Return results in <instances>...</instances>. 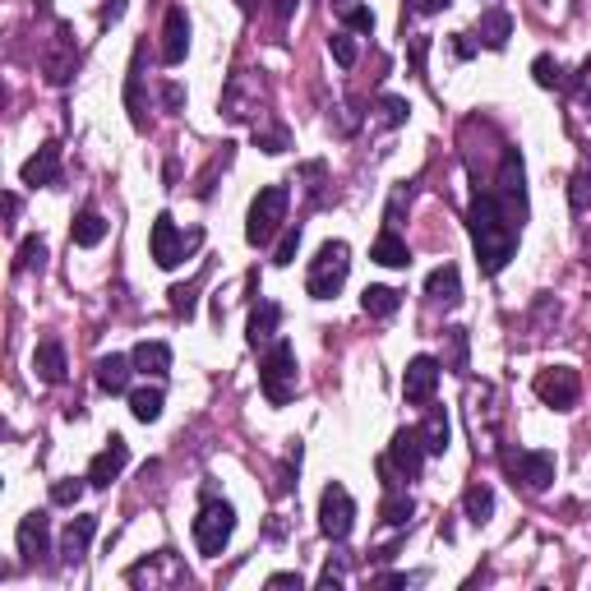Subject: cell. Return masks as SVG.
Instances as JSON below:
<instances>
[{
    "label": "cell",
    "mask_w": 591,
    "mask_h": 591,
    "mask_svg": "<svg viewBox=\"0 0 591 591\" xmlns=\"http://www.w3.org/2000/svg\"><path fill=\"white\" fill-rule=\"evenodd\" d=\"M471 245H476V259H481L485 273H499V268L513 259V250H518V213H508V204L499 199V194H476L471 199Z\"/></svg>",
    "instance_id": "obj_1"
},
{
    "label": "cell",
    "mask_w": 591,
    "mask_h": 591,
    "mask_svg": "<svg viewBox=\"0 0 591 591\" xmlns=\"http://www.w3.org/2000/svg\"><path fill=\"white\" fill-rule=\"evenodd\" d=\"M347 273H351L347 241H328V245H319V254H314L310 278H305V291H310L314 301H333V296L342 291V282H347Z\"/></svg>",
    "instance_id": "obj_2"
},
{
    "label": "cell",
    "mask_w": 591,
    "mask_h": 591,
    "mask_svg": "<svg viewBox=\"0 0 591 591\" xmlns=\"http://www.w3.org/2000/svg\"><path fill=\"white\" fill-rule=\"evenodd\" d=\"M259 388H264L268 407H287L296 398V351H291V342L268 347L264 365H259Z\"/></svg>",
    "instance_id": "obj_3"
},
{
    "label": "cell",
    "mask_w": 591,
    "mask_h": 591,
    "mask_svg": "<svg viewBox=\"0 0 591 591\" xmlns=\"http://www.w3.org/2000/svg\"><path fill=\"white\" fill-rule=\"evenodd\" d=\"M287 204H291L287 185H268V190L254 194L250 222H245V241H250V245H268V241H273V231L287 222Z\"/></svg>",
    "instance_id": "obj_4"
},
{
    "label": "cell",
    "mask_w": 591,
    "mask_h": 591,
    "mask_svg": "<svg viewBox=\"0 0 591 591\" xmlns=\"http://www.w3.org/2000/svg\"><path fill=\"white\" fill-rule=\"evenodd\" d=\"M231 531H236V513H231V504L208 499V504L199 508V518H194V545H199V555L218 559L222 550H227Z\"/></svg>",
    "instance_id": "obj_5"
},
{
    "label": "cell",
    "mask_w": 591,
    "mask_h": 591,
    "mask_svg": "<svg viewBox=\"0 0 591 591\" xmlns=\"http://www.w3.org/2000/svg\"><path fill=\"white\" fill-rule=\"evenodd\" d=\"M351 522H356V499L347 495V485H328L319 495V531L328 541H347Z\"/></svg>",
    "instance_id": "obj_6"
},
{
    "label": "cell",
    "mask_w": 591,
    "mask_h": 591,
    "mask_svg": "<svg viewBox=\"0 0 591 591\" xmlns=\"http://www.w3.org/2000/svg\"><path fill=\"white\" fill-rule=\"evenodd\" d=\"M508 476L513 481H522L527 490H550V481H555V453H541V448H518V453H508L504 458Z\"/></svg>",
    "instance_id": "obj_7"
},
{
    "label": "cell",
    "mask_w": 591,
    "mask_h": 591,
    "mask_svg": "<svg viewBox=\"0 0 591 591\" xmlns=\"http://www.w3.org/2000/svg\"><path fill=\"white\" fill-rule=\"evenodd\" d=\"M578 393H582V379H578V370H568V365H555V370L536 374V398H541L545 407L568 411L578 402Z\"/></svg>",
    "instance_id": "obj_8"
},
{
    "label": "cell",
    "mask_w": 591,
    "mask_h": 591,
    "mask_svg": "<svg viewBox=\"0 0 591 591\" xmlns=\"http://www.w3.org/2000/svg\"><path fill=\"white\" fill-rule=\"evenodd\" d=\"M425 458H430V448H425L421 430H398V435H393V444H388V467L398 471V476H407V481H416V476H421Z\"/></svg>",
    "instance_id": "obj_9"
},
{
    "label": "cell",
    "mask_w": 591,
    "mask_h": 591,
    "mask_svg": "<svg viewBox=\"0 0 591 591\" xmlns=\"http://www.w3.org/2000/svg\"><path fill=\"white\" fill-rule=\"evenodd\" d=\"M439 370H444V365H439L435 356H411L407 361L402 393H407L411 407H430V398H435V388H439Z\"/></svg>",
    "instance_id": "obj_10"
},
{
    "label": "cell",
    "mask_w": 591,
    "mask_h": 591,
    "mask_svg": "<svg viewBox=\"0 0 591 591\" xmlns=\"http://www.w3.org/2000/svg\"><path fill=\"white\" fill-rule=\"evenodd\" d=\"M259 102H264L259 79H254V74H231L227 93H222V116H227V121H250L254 111H259Z\"/></svg>",
    "instance_id": "obj_11"
},
{
    "label": "cell",
    "mask_w": 591,
    "mask_h": 591,
    "mask_svg": "<svg viewBox=\"0 0 591 591\" xmlns=\"http://www.w3.org/2000/svg\"><path fill=\"white\" fill-rule=\"evenodd\" d=\"M125 462H130V444H125L121 435H111V439H107V448H102V453H97V458L88 462V485L107 490V485L125 471Z\"/></svg>",
    "instance_id": "obj_12"
},
{
    "label": "cell",
    "mask_w": 591,
    "mask_h": 591,
    "mask_svg": "<svg viewBox=\"0 0 591 591\" xmlns=\"http://www.w3.org/2000/svg\"><path fill=\"white\" fill-rule=\"evenodd\" d=\"M14 541H19V555H24L28 564L47 559L51 555V522H47V513H28V518L19 522V531H14Z\"/></svg>",
    "instance_id": "obj_13"
},
{
    "label": "cell",
    "mask_w": 591,
    "mask_h": 591,
    "mask_svg": "<svg viewBox=\"0 0 591 591\" xmlns=\"http://www.w3.org/2000/svg\"><path fill=\"white\" fill-rule=\"evenodd\" d=\"M153 259H157V268H176L185 259V241H181V231H176V222H171V213H157V222H153Z\"/></svg>",
    "instance_id": "obj_14"
},
{
    "label": "cell",
    "mask_w": 591,
    "mask_h": 591,
    "mask_svg": "<svg viewBox=\"0 0 591 591\" xmlns=\"http://www.w3.org/2000/svg\"><path fill=\"white\" fill-rule=\"evenodd\" d=\"M33 370H37V379L42 384H65V347H61V338H42L37 342V351H33Z\"/></svg>",
    "instance_id": "obj_15"
},
{
    "label": "cell",
    "mask_w": 591,
    "mask_h": 591,
    "mask_svg": "<svg viewBox=\"0 0 591 591\" xmlns=\"http://www.w3.org/2000/svg\"><path fill=\"white\" fill-rule=\"evenodd\" d=\"M167 42H162V61L167 65H181L185 61V51H190V19H185L181 5H171L167 10Z\"/></svg>",
    "instance_id": "obj_16"
},
{
    "label": "cell",
    "mask_w": 591,
    "mask_h": 591,
    "mask_svg": "<svg viewBox=\"0 0 591 591\" xmlns=\"http://www.w3.org/2000/svg\"><path fill=\"white\" fill-rule=\"evenodd\" d=\"M56 176H61V148L42 144L24 162V185H56Z\"/></svg>",
    "instance_id": "obj_17"
},
{
    "label": "cell",
    "mask_w": 591,
    "mask_h": 591,
    "mask_svg": "<svg viewBox=\"0 0 591 591\" xmlns=\"http://www.w3.org/2000/svg\"><path fill=\"white\" fill-rule=\"evenodd\" d=\"M476 37H481V47L504 51L508 37H513V19H508V10H485L481 19H476Z\"/></svg>",
    "instance_id": "obj_18"
},
{
    "label": "cell",
    "mask_w": 591,
    "mask_h": 591,
    "mask_svg": "<svg viewBox=\"0 0 591 591\" xmlns=\"http://www.w3.org/2000/svg\"><path fill=\"white\" fill-rule=\"evenodd\" d=\"M134 374V356H102L97 361V388L102 393H125Z\"/></svg>",
    "instance_id": "obj_19"
},
{
    "label": "cell",
    "mask_w": 591,
    "mask_h": 591,
    "mask_svg": "<svg viewBox=\"0 0 591 591\" xmlns=\"http://www.w3.org/2000/svg\"><path fill=\"white\" fill-rule=\"evenodd\" d=\"M97 536V518H74L61 536V559L65 564H79L88 555V541Z\"/></svg>",
    "instance_id": "obj_20"
},
{
    "label": "cell",
    "mask_w": 591,
    "mask_h": 591,
    "mask_svg": "<svg viewBox=\"0 0 591 591\" xmlns=\"http://www.w3.org/2000/svg\"><path fill=\"white\" fill-rule=\"evenodd\" d=\"M425 296H430V301H439V305H458L462 301V273L453 264L435 268V273L425 278Z\"/></svg>",
    "instance_id": "obj_21"
},
{
    "label": "cell",
    "mask_w": 591,
    "mask_h": 591,
    "mask_svg": "<svg viewBox=\"0 0 591 591\" xmlns=\"http://www.w3.org/2000/svg\"><path fill=\"white\" fill-rule=\"evenodd\" d=\"M134 370L153 374V379H167L171 374V347L167 342H139V347H134Z\"/></svg>",
    "instance_id": "obj_22"
},
{
    "label": "cell",
    "mask_w": 591,
    "mask_h": 591,
    "mask_svg": "<svg viewBox=\"0 0 591 591\" xmlns=\"http://www.w3.org/2000/svg\"><path fill=\"white\" fill-rule=\"evenodd\" d=\"M278 324H282V310L273 301H259L250 314V347H264V342L278 338Z\"/></svg>",
    "instance_id": "obj_23"
},
{
    "label": "cell",
    "mask_w": 591,
    "mask_h": 591,
    "mask_svg": "<svg viewBox=\"0 0 591 591\" xmlns=\"http://www.w3.org/2000/svg\"><path fill=\"white\" fill-rule=\"evenodd\" d=\"M398 305H402V296L393 287H365V296H361V310L370 319H388V314H398Z\"/></svg>",
    "instance_id": "obj_24"
},
{
    "label": "cell",
    "mask_w": 591,
    "mask_h": 591,
    "mask_svg": "<svg viewBox=\"0 0 591 591\" xmlns=\"http://www.w3.org/2000/svg\"><path fill=\"white\" fill-rule=\"evenodd\" d=\"M374 264H384V268H407L411 264V254H407V245L398 241V231H384L379 241H374Z\"/></svg>",
    "instance_id": "obj_25"
},
{
    "label": "cell",
    "mask_w": 591,
    "mask_h": 591,
    "mask_svg": "<svg viewBox=\"0 0 591 591\" xmlns=\"http://www.w3.org/2000/svg\"><path fill=\"white\" fill-rule=\"evenodd\" d=\"M102 236H107V222H102V213H97V208H84V213L74 218V245L93 250V245H102Z\"/></svg>",
    "instance_id": "obj_26"
},
{
    "label": "cell",
    "mask_w": 591,
    "mask_h": 591,
    "mask_svg": "<svg viewBox=\"0 0 591 591\" xmlns=\"http://www.w3.org/2000/svg\"><path fill=\"white\" fill-rule=\"evenodd\" d=\"M462 508H467L471 522H490V513H495V490H490V485H467Z\"/></svg>",
    "instance_id": "obj_27"
},
{
    "label": "cell",
    "mask_w": 591,
    "mask_h": 591,
    "mask_svg": "<svg viewBox=\"0 0 591 591\" xmlns=\"http://www.w3.org/2000/svg\"><path fill=\"white\" fill-rule=\"evenodd\" d=\"M333 10H338V19L351 33H374V14L365 10L361 0H333Z\"/></svg>",
    "instance_id": "obj_28"
},
{
    "label": "cell",
    "mask_w": 591,
    "mask_h": 591,
    "mask_svg": "<svg viewBox=\"0 0 591 591\" xmlns=\"http://www.w3.org/2000/svg\"><path fill=\"white\" fill-rule=\"evenodd\" d=\"M130 411H134V421H157L162 416V388H134L130 393Z\"/></svg>",
    "instance_id": "obj_29"
},
{
    "label": "cell",
    "mask_w": 591,
    "mask_h": 591,
    "mask_svg": "<svg viewBox=\"0 0 591 591\" xmlns=\"http://www.w3.org/2000/svg\"><path fill=\"white\" fill-rule=\"evenodd\" d=\"M421 435H425V448H430V453H444V448H448V416L439 407H430V416H425V425H421Z\"/></svg>",
    "instance_id": "obj_30"
},
{
    "label": "cell",
    "mask_w": 591,
    "mask_h": 591,
    "mask_svg": "<svg viewBox=\"0 0 591 591\" xmlns=\"http://www.w3.org/2000/svg\"><path fill=\"white\" fill-rule=\"evenodd\" d=\"M444 338H448V356H444V365H448V370H467V328H448V333H444Z\"/></svg>",
    "instance_id": "obj_31"
},
{
    "label": "cell",
    "mask_w": 591,
    "mask_h": 591,
    "mask_svg": "<svg viewBox=\"0 0 591 591\" xmlns=\"http://www.w3.org/2000/svg\"><path fill=\"white\" fill-rule=\"evenodd\" d=\"M411 513H416V504H411L407 495H388L384 508H379V518H384L388 527H402V522H411Z\"/></svg>",
    "instance_id": "obj_32"
},
{
    "label": "cell",
    "mask_w": 591,
    "mask_h": 591,
    "mask_svg": "<svg viewBox=\"0 0 591 591\" xmlns=\"http://www.w3.org/2000/svg\"><path fill=\"white\" fill-rule=\"evenodd\" d=\"M47 264V245L37 241V236H28L24 245H19V259H14V273H28V268H42Z\"/></svg>",
    "instance_id": "obj_33"
},
{
    "label": "cell",
    "mask_w": 591,
    "mask_h": 591,
    "mask_svg": "<svg viewBox=\"0 0 591 591\" xmlns=\"http://www.w3.org/2000/svg\"><path fill=\"white\" fill-rule=\"evenodd\" d=\"M254 144L264 148V153H287V130L282 125H254Z\"/></svg>",
    "instance_id": "obj_34"
},
{
    "label": "cell",
    "mask_w": 591,
    "mask_h": 591,
    "mask_svg": "<svg viewBox=\"0 0 591 591\" xmlns=\"http://www.w3.org/2000/svg\"><path fill=\"white\" fill-rule=\"evenodd\" d=\"M328 47H333V61H338L342 70L356 65V42H351V33H333V37H328Z\"/></svg>",
    "instance_id": "obj_35"
},
{
    "label": "cell",
    "mask_w": 591,
    "mask_h": 591,
    "mask_svg": "<svg viewBox=\"0 0 591 591\" xmlns=\"http://www.w3.org/2000/svg\"><path fill=\"white\" fill-rule=\"evenodd\" d=\"M296 250H301V227H287V236H282L278 250H273V264L287 268L291 259H296Z\"/></svg>",
    "instance_id": "obj_36"
},
{
    "label": "cell",
    "mask_w": 591,
    "mask_h": 591,
    "mask_svg": "<svg viewBox=\"0 0 591 591\" xmlns=\"http://www.w3.org/2000/svg\"><path fill=\"white\" fill-rule=\"evenodd\" d=\"M194 291H199V282H185V287H171L167 296H171V310L181 314V319H190L194 314Z\"/></svg>",
    "instance_id": "obj_37"
},
{
    "label": "cell",
    "mask_w": 591,
    "mask_h": 591,
    "mask_svg": "<svg viewBox=\"0 0 591 591\" xmlns=\"http://www.w3.org/2000/svg\"><path fill=\"white\" fill-rule=\"evenodd\" d=\"M79 499H84V481H56L51 485V504L70 508V504H79Z\"/></svg>",
    "instance_id": "obj_38"
},
{
    "label": "cell",
    "mask_w": 591,
    "mask_h": 591,
    "mask_svg": "<svg viewBox=\"0 0 591 591\" xmlns=\"http://www.w3.org/2000/svg\"><path fill=\"white\" fill-rule=\"evenodd\" d=\"M531 74H536V84H541V88H559V84H564V79H559V61H550V56H536Z\"/></svg>",
    "instance_id": "obj_39"
},
{
    "label": "cell",
    "mask_w": 591,
    "mask_h": 591,
    "mask_svg": "<svg viewBox=\"0 0 591 591\" xmlns=\"http://www.w3.org/2000/svg\"><path fill=\"white\" fill-rule=\"evenodd\" d=\"M379 111H384V121H388V125H402L411 107L402 102V97H384V102H379Z\"/></svg>",
    "instance_id": "obj_40"
},
{
    "label": "cell",
    "mask_w": 591,
    "mask_h": 591,
    "mask_svg": "<svg viewBox=\"0 0 591 591\" xmlns=\"http://www.w3.org/2000/svg\"><path fill=\"white\" fill-rule=\"evenodd\" d=\"M587 204H591V176L587 171H578V176H573V208L582 213Z\"/></svg>",
    "instance_id": "obj_41"
},
{
    "label": "cell",
    "mask_w": 591,
    "mask_h": 591,
    "mask_svg": "<svg viewBox=\"0 0 591 591\" xmlns=\"http://www.w3.org/2000/svg\"><path fill=\"white\" fill-rule=\"evenodd\" d=\"M162 102H167L171 111H181L185 107V88L181 84H167V88H162Z\"/></svg>",
    "instance_id": "obj_42"
},
{
    "label": "cell",
    "mask_w": 591,
    "mask_h": 591,
    "mask_svg": "<svg viewBox=\"0 0 591 591\" xmlns=\"http://www.w3.org/2000/svg\"><path fill=\"white\" fill-rule=\"evenodd\" d=\"M268 587H296V591H301L305 578H301V573H273V578H268Z\"/></svg>",
    "instance_id": "obj_43"
},
{
    "label": "cell",
    "mask_w": 591,
    "mask_h": 591,
    "mask_svg": "<svg viewBox=\"0 0 591 591\" xmlns=\"http://www.w3.org/2000/svg\"><path fill=\"white\" fill-rule=\"evenodd\" d=\"M121 14H125V0H107V5H102V24H116Z\"/></svg>",
    "instance_id": "obj_44"
},
{
    "label": "cell",
    "mask_w": 591,
    "mask_h": 591,
    "mask_svg": "<svg viewBox=\"0 0 591 591\" xmlns=\"http://www.w3.org/2000/svg\"><path fill=\"white\" fill-rule=\"evenodd\" d=\"M448 5H453V0H416L421 14H439V10H448Z\"/></svg>",
    "instance_id": "obj_45"
},
{
    "label": "cell",
    "mask_w": 591,
    "mask_h": 591,
    "mask_svg": "<svg viewBox=\"0 0 591 591\" xmlns=\"http://www.w3.org/2000/svg\"><path fill=\"white\" fill-rule=\"evenodd\" d=\"M582 102H587V116H591V61H587V70H582Z\"/></svg>",
    "instance_id": "obj_46"
},
{
    "label": "cell",
    "mask_w": 591,
    "mask_h": 591,
    "mask_svg": "<svg viewBox=\"0 0 591 591\" xmlns=\"http://www.w3.org/2000/svg\"><path fill=\"white\" fill-rule=\"evenodd\" d=\"M453 51H458V56H462V61H467V56H471V51H476V42H467V37H462V33H458V42H453Z\"/></svg>",
    "instance_id": "obj_47"
}]
</instances>
